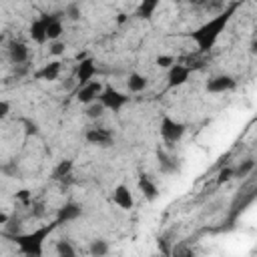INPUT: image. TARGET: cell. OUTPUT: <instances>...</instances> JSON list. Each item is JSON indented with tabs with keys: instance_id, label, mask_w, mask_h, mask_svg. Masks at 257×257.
Instances as JSON below:
<instances>
[{
	"instance_id": "cell-1",
	"label": "cell",
	"mask_w": 257,
	"mask_h": 257,
	"mask_svg": "<svg viewBox=\"0 0 257 257\" xmlns=\"http://www.w3.org/2000/svg\"><path fill=\"white\" fill-rule=\"evenodd\" d=\"M237 6H239V2H231L225 10H221L217 16H213L211 20H207L205 24H201L195 32H191V38L197 42L199 52H209V50L217 44L221 32H225L227 24L231 22V18H233Z\"/></svg>"
},
{
	"instance_id": "cell-2",
	"label": "cell",
	"mask_w": 257,
	"mask_h": 257,
	"mask_svg": "<svg viewBox=\"0 0 257 257\" xmlns=\"http://www.w3.org/2000/svg\"><path fill=\"white\" fill-rule=\"evenodd\" d=\"M58 227V221H52L50 225H42L38 229H34L32 233H24V235H14V243L18 245L20 253L30 255V257H38L44 251V241L54 233V229Z\"/></svg>"
},
{
	"instance_id": "cell-3",
	"label": "cell",
	"mask_w": 257,
	"mask_h": 257,
	"mask_svg": "<svg viewBox=\"0 0 257 257\" xmlns=\"http://www.w3.org/2000/svg\"><path fill=\"white\" fill-rule=\"evenodd\" d=\"M96 100H98L106 110L118 112L122 106H126V104L131 102V96L124 94V92H120V90H116V88H112V86H102V90H100V94H98Z\"/></svg>"
},
{
	"instance_id": "cell-4",
	"label": "cell",
	"mask_w": 257,
	"mask_h": 257,
	"mask_svg": "<svg viewBox=\"0 0 257 257\" xmlns=\"http://www.w3.org/2000/svg\"><path fill=\"white\" fill-rule=\"evenodd\" d=\"M159 131H161V137H163V141H165L169 147H173L175 143H179V141L185 137V131H187V126H185L183 122H179V120L171 118V116H163Z\"/></svg>"
},
{
	"instance_id": "cell-5",
	"label": "cell",
	"mask_w": 257,
	"mask_h": 257,
	"mask_svg": "<svg viewBox=\"0 0 257 257\" xmlns=\"http://www.w3.org/2000/svg\"><path fill=\"white\" fill-rule=\"evenodd\" d=\"M84 139L90 143V145H98V147H110L112 141H114V133L106 126H90L86 133H84Z\"/></svg>"
},
{
	"instance_id": "cell-6",
	"label": "cell",
	"mask_w": 257,
	"mask_h": 257,
	"mask_svg": "<svg viewBox=\"0 0 257 257\" xmlns=\"http://www.w3.org/2000/svg\"><path fill=\"white\" fill-rule=\"evenodd\" d=\"M191 72H193L191 66H185V64H179V62L171 64L169 66V74H167V86L169 88H177V86L185 84L189 80Z\"/></svg>"
},
{
	"instance_id": "cell-7",
	"label": "cell",
	"mask_w": 257,
	"mask_h": 257,
	"mask_svg": "<svg viewBox=\"0 0 257 257\" xmlns=\"http://www.w3.org/2000/svg\"><path fill=\"white\" fill-rule=\"evenodd\" d=\"M235 86H237V80L229 74H219V76H213L207 80V92H213V94L235 90Z\"/></svg>"
},
{
	"instance_id": "cell-8",
	"label": "cell",
	"mask_w": 257,
	"mask_h": 257,
	"mask_svg": "<svg viewBox=\"0 0 257 257\" xmlns=\"http://www.w3.org/2000/svg\"><path fill=\"white\" fill-rule=\"evenodd\" d=\"M100 90H102V84L98 80H88L86 84H80V88L76 92V100L80 104H90V102H94L98 98Z\"/></svg>"
},
{
	"instance_id": "cell-9",
	"label": "cell",
	"mask_w": 257,
	"mask_h": 257,
	"mask_svg": "<svg viewBox=\"0 0 257 257\" xmlns=\"http://www.w3.org/2000/svg\"><path fill=\"white\" fill-rule=\"evenodd\" d=\"M96 74V64L90 56H84V58H78V64H76V82L78 84H86L88 80H92Z\"/></svg>"
},
{
	"instance_id": "cell-10",
	"label": "cell",
	"mask_w": 257,
	"mask_h": 257,
	"mask_svg": "<svg viewBox=\"0 0 257 257\" xmlns=\"http://www.w3.org/2000/svg\"><path fill=\"white\" fill-rule=\"evenodd\" d=\"M50 20V14H40L28 28V36L36 42V44H42L46 42V24Z\"/></svg>"
},
{
	"instance_id": "cell-11",
	"label": "cell",
	"mask_w": 257,
	"mask_h": 257,
	"mask_svg": "<svg viewBox=\"0 0 257 257\" xmlns=\"http://www.w3.org/2000/svg\"><path fill=\"white\" fill-rule=\"evenodd\" d=\"M6 50H8V60L12 64H16V66L24 64L28 60V46L24 42H20V40H12Z\"/></svg>"
},
{
	"instance_id": "cell-12",
	"label": "cell",
	"mask_w": 257,
	"mask_h": 257,
	"mask_svg": "<svg viewBox=\"0 0 257 257\" xmlns=\"http://www.w3.org/2000/svg\"><path fill=\"white\" fill-rule=\"evenodd\" d=\"M112 203H114L116 207L124 209V211L133 209V205H135V199H133V193H131V189H128L126 185H116V187H114V193H112Z\"/></svg>"
},
{
	"instance_id": "cell-13",
	"label": "cell",
	"mask_w": 257,
	"mask_h": 257,
	"mask_svg": "<svg viewBox=\"0 0 257 257\" xmlns=\"http://www.w3.org/2000/svg\"><path fill=\"white\" fill-rule=\"evenodd\" d=\"M80 215H82V207H80L78 203H74V201H68V203H64V205L58 209L56 221H58V225H62V223H68V221L78 219Z\"/></svg>"
},
{
	"instance_id": "cell-14",
	"label": "cell",
	"mask_w": 257,
	"mask_h": 257,
	"mask_svg": "<svg viewBox=\"0 0 257 257\" xmlns=\"http://www.w3.org/2000/svg\"><path fill=\"white\" fill-rule=\"evenodd\" d=\"M157 161H159V171L163 173V175H173V173H177V169H179V165H177V159L175 157H171L165 149H157Z\"/></svg>"
},
{
	"instance_id": "cell-15",
	"label": "cell",
	"mask_w": 257,
	"mask_h": 257,
	"mask_svg": "<svg viewBox=\"0 0 257 257\" xmlns=\"http://www.w3.org/2000/svg\"><path fill=\"white\" fill-rule=\"evenodd\" d=\"M137 185H139V191L143 193V197L147 199V201H155L157 197H159V187L153 183V179L149 177V175H139V179H137Z\"/></svg>"
},
{
	"instance_id": "cell-16",
	"label": "cell",
	"mask_w": 257,
	"mask_h": 257,
	"mask_svg": "<svg viewBox=\"0 0 257 257\" xmlns=\"http://www.w3.org/2000/svg\"><path fill=\"white\" fill-rule=\"evenodd\" d=\"M60 70H62V62L60 60H52V62H48V64H44L34 76L38 78V80H46V82H52V80H56L58 78V74H60Z\"/></svg>"
},
{
	"instance_id": "cell-17",
	"label": "cell",
	"mask_w": 257,
	"mask_h": 257,
	"mask_svg": "<svg viewBox=\"0 0 257 257\" xmlns=\"http://www.w3.org/2000/svg\"><path fill=\"white\" fill-rule=\"evenodd\" d=\"M62 32H64V26H62L60 14H50V20L46 24V40H58Z\"/></svg>"
},
{
	"instance_id": "cell-18",
	"label": "cell",
	"mask_w": 257,
	"mask_h": 257,
	"mask_svg": "<svg viewBox=\"0 0 257 257\" xmlns=\"http://www.w3.org/2000/svg\"><path fill=\"white\" fill-rule=\"evenodd\" d=\"M147 84H149L147 76H143V74H139V72H131L128 78H126V88H128V92H143V90L147 88Z\"/></svg>"
},
{
	"instance_id": "cell-19",
	"label": "cell",
	"mask_w": 257,
	"mask_h": 257,
	"mask_svg": "<svg viewBox=\"0 0 257 257\" xmlns=\"http://www.w3.org/2000/svg\"><path fill=\"white\" fill-rule=\"evenodd\" d=\"M72 167H74L72 159L60 161V163L54 167V171H52V179H54V181H64V179H68L70 173H72Z\"/></svg>"
},
{
	"instance_id": "cell-20",
	"label": "cell",
	"mask_w": 257,
	"mask_h": 257,
	"mask_svg": "<svg viewBox=\"0 0 257 257\" xmlns=\"http://www.w3.org/2000/svg\"><path fill=\"white\" fill-rule=\"evenodd\" d=\"M159 2L161 0H141V4L137 8V16L143 18V20H151L155 10H157V6H159Z\"/></svg>"
},
{
	"instance_id": "cell-21",
	"label": "cell",
	"mask_w": 257,
	"mask_h": 257,
	"mask_svg": "<svg viewBox=\"0 0 257 257\" xmlns=\"http://www.w3.org/2000/svg\"><path fill=\"white\" fill-rule=\"evenodd\" d=\"M253 169H255V161L253 159H245L237 167H233V179H245L247 175L253 173Z\"/></svg>"
},
{
	"instance_id": "cell-22",
	"label": "cell",
	"mask_w": 257,
	"mask_h": 257,
	"mask_svg": "<svg viewBox=\"0 0 257 257\" xmlns=\"http://www.w3.org/2000/svg\"><path fill=\"white\" fill-rule=\"evenodd\" d=\"M104 110H106V108H104L98 100L86 104V116H88V118H100V116L104 114Z\"/></svg>"
},
{
	"instance_id": "cell-23",
	"label": "cell",
	"mask_w": 257,
	"mask_h": 257,
	"mask_svg": "<svg viewBox=\"0 0 257 257\" xmlns=\"http://www.w3.org/2000/svg\"><path fill=\"white\" fill-rule=\"evenodd\" d=\"M90 253L96 255V257L106 255V253H108V243H106L104 239H96V241H92V243H90Z\"/></svg>"
},
{
	"instance_id": "cell-24",
	"label": "cell",
	"mask_w": 257,
	"mask_h": 257,
	"mask_svg": "<svg viewBox=\"0 0 257 257\" xmlns=\"http://www.w3.org/2000/svg\"><path fill=\"white\" fill-rule=\"evenodd\" d=\"M56 253H58V255H66V257L76 255L74 247H72L68 241H58V243H56Z\"/></svg>"
},
{
	"instance_id": "cell-25",
	"label": "cell",
	"mask_w": 257,
	"mask_h": 257,
	"mask_svg": "<svg viewBox=\"0 0 257 257\" xmlns=\"http://www.w3.org/2000/svg\"><path fill=\"white\" fill-rule=\"evenodd\" d=\"M233 179V167H223L221 171H219V175H217V183L219 185H223V183H227V181H231Z\"/></svg>"
},
{
	"instance_id": "cell-26",
	"label": "cell",
	"mask_w": 257,
	"mask_h": 257,
	"mask_svg": "<svg viewBox=\"0 0 257 257\" xmlns=\"http://www.w3.org/2000/svg\"><path fill=\"white\" fill-rule=\"evenodd\" d=\"M155 62H157V66H161V68H169L171 64H175V58H173L171 54H159Z\"/></svg>"
},
{
	"instance_id": "cell-27",
	"label": "cell",
	"mask_w": 257,
	"mask_h": 257,
	"mask_svg": "<svg viewBox=\"0 0 257 257\" xmlns=\"http://www.w3.org/2000/svg\"><path fill=\"white\" fill-rule=\"evenodd\" d=\"M66 16L70 20H78L80 18V6L78 4H68L66 6Z\"/></svg>"
},
{
	"instance_id": "cell-28",
	"label": "cell",
	"mask_w": 257,
	"mask_h": 257,
	"mask_svg": "<svg viewBox=\"0 0 257 257\" xmlns=\"http://www.w3.org/2000/svg\"><path fill=\"white\" fill-rule=\"evenodd\" d=\"M64 42H52V46H50V54H54V56H58V54H62L64 52Z\"/></svg>"
},
{
	"instance_id": "cell-29",
	"label": "cell",
	"mask_w": 257,
	"mask_h": 257,
	"mask_svg": "<svg viewBox=\"0 0 257 257\" xmlns=\"http://www.w3.org/2000/svg\"><path fill=\"white\" fill-rule=\"evenodd\" d=\"M16 199H18V201H22V203H28V199H30V191L20 189V191L16 193Z\"/></svg>"
},
{
	"instance_id": "cell-30",
	"label": "cell",
	"mask_w": 257,
	"mask_h": 257,
	"mask_svg": "<svg viewBox=\"0 0 257 257\" xmlns=\"http://www.w3.org/2000/svg\"><path fill=\"white\" fill-rule=\"evenodd\" d=\"M24 124H26V135H36V133H38V126H36V122L24 120Z\"/></svg>"
},
{
	"instance_id": "cell-31",
	"label": "cell",
	"mask_w": 257,
	"mask_h": 257,
	"mask_svg": "<svg viewBox=\"0 0 257 257\" xmlns=\"http://www.w3.org/2000/svg\"><path fill=\"white\" fill-rule=\"evenodd\" d=\"M10 112V104L6 100H0V118H4Z\"/></svg>"
},
{
	"instance_id": "cell-32",
	"label": "cell",
	"mask_w": 257,
	"mask_h": 257,
	"mask_svg": "<svg viewBox=\"0 0 257 257\" xmlns=\"http://www.w3.org/2000/svg\"><path fill=\"white\" fill-rule=\"evenodd\" d=\"M124 20H126V14H118V18H116V22H118V24H122Z\"/></svg>"
},
{
	"instance_id": "cell-33",
	"label": "cell",
	"mask_w": 257,
	"mask_h": 257,
	"mask_svg": "<svg viewBox=\"0 0 257 257\" xmlns=\"http://www.w3.org/2000/svg\"><path fill=\"white\" fill-rule=\"evenodd\" d=\"M6 221H8V217H6V215H2V213H0V223H6Z\"/></svg>"
},
{
	"instance_id": "cell-34",
	"label": "cell",
	"mask_w": 257,
	"mask_h": 257,
	"mask_svg": "<svg viewBox=\"0 0 257 257\" xmlns=\"http://www.w3.org/2000/svg\"><path fill=\"white\" fill-rule=\"evenodd\" d=\"M189 2H191V4H199L201 0H189Z\"/></svg>"
},
{
	"instance_id": "cell-35",
	"label": "cell",
	"mask_w": 257,
	"mask_h": 257,
	"mask_svg": "<svg viewBox=\"0 0 257 257\" xmlns=\"http://www.w3.org/2000/svg\"><path fill=\"white\" fill-rule=\"evenodd\" d=\"M219 2H223V0H219Z\"/></svg>"
}]
</instances>
